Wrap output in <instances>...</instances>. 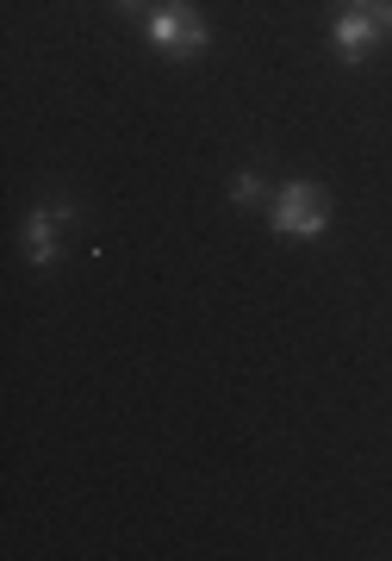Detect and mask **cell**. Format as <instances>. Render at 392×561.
I'll list each match as a JSON object with an SVG mask.
<instances>
[{"label": "cell", "mask_w": 392, "mask_h": 561, "mask_svg": "<svg viewBox=\"0 0 392 561\" xmlns=\"http://www.w3.org/2000/svg\"><path fill=\"white\" fill-rule=\"evenodd\" d=\"M76 225V206L69 201H38L32 213H25V238H20V250H25V262L32 268H50V262L62 256V231Z\"/></svg>", "instance_id": "3"}, {"label": "cell", "mask_w": 392, "mask_h": 561, "mask_svg": "<svg viewBox=\"0 0 392 561\" xmlns=\"http://www.w3.org/2000/svg\"><path fill=\"white\" fill-rule=\"evenodd\" d=\"M373 20H380V32L392 38V0H380V7H373Z\"/></svg>", "instance_id": "6"}, {"label": "cell", "mask_w": 392, "mask_h": 561, "mask_svg": "<svg viewBox=\"0 0 392 561\" xmlns=\"http://www.w3.org/2000/svg\"><path fill=\"white\" fill-rule=\"evenodd\" d=\"M373 44H380V20H373V13H361V7H343V13H336V25H331V50L343 62H361Z\"/></svg>", "instance_id": "4"}, {"label": "cell", "mask_w": 392, "mask_h": 561, "mask_svg": "<svg viewBox=\"0 0 392 561\" xmlns=\"http://www.w3.org/2000/svg\"><path fill=\"white\" fill-rule=\"evenodd\" d=\"M268 225H275V238H324L331 231V194L318 181H287L268 194Z\"/></svg>", "instance_id": "1"}, {"label": "cell", "mask_w": 392, "mask_h": 561, "mask_svg": "<svg viewBox=\"0 0 392 561\" xmlns=\"http://www.w3.org/2000/svg\"><path fill=\"white\" fill-rule=\"evenodd\" d=\"M150 44H157L162 57L187 62L212 44V25H206V13H199L194 0H162L157 13H150Z\"/></svg>", "instance_id": "2"}, {"label": "cell", "mask_w": 392, "mask_h": 561, "mask_svg": "<svg viewBox=\"0 0 392 561\" xmlns=\"http://www.w3.org/2000/svg\"><path fill=\"white\" fill-rule=\"evenodd\" d=\"M231 201L237 206H262V201H268V187H262L255 169H237V175H231Z\"/></svg>", "instance_id": "5"}, {"label": "cell", "mask_w": 392, "mask_h": 561, "mask_svg": "<svg viewBox=\"0 0 392 561\" xmlns=\"http://www.w3.org/2000/svg\"><path fill=\"white\" fill-rule=\"evenodd\" d=\"M349 7H361V13H373V7H380V0H349Z\"/></svg>", "instance_id": "8"}, {"label": "cell", "mask_w": 392, "mask_h": 561, "mask_svg": "<svg viewBox=\"0 0 392 561\" xmlns=\"http://www.w3.org/2000/svg\"><path fill=\"white\" fill-rule=\"evenodd\" d=\"M118 13H143V0H113Z\"/></svg>", "instance_id": "7"}]
</instances>
